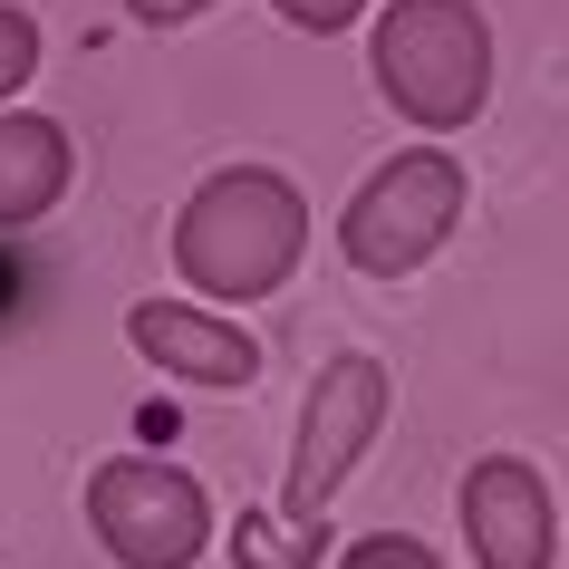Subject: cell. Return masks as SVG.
Here are the masks:
<instances>
[{
    "label": "cell",
    "instance_id": "1",
    "mask_svg": "<svg viewBox=\"0 0 569 569\" xmlns=\"http://www.w3.org/2000/svg\"><path fill=\"white\" fill-rule=\"evenodd\" d=\"M387 406H396V377L377 358H329L309 377V406H300V445H290V482H280V511L270 531L241 521L232 540V569H319V540H329V502L338 482L367 463V445L387 435Z\"/></svg>",
    "mask_w": 569,
    "mask_h": 569
},
{
    "label": "cell",
    "instance_id": "2",
    "mask_svg": "<svg viewBox=\"0 0 569 569\" xmlns=\"http://www.w3.org/2000/svg\"><path fill=\"white\" fill-rule=\"evenodd\" d=\"M300 251H309V193L280 164H222L174 212V270L212 309H251L290 290Z\"/></svg>",
    "mask_w": 569,
    "mask_h": 569
},
{
    "label": "cell",
    "instance_id": "3",
    "mask_svg": "<svg viewBox=\"0 0 569 569\" xmlns=\"http://www.w3.org/2000/svg\"><path fill=\"white\" fill-rule=\"evenodd\" d=\"M367 78L416 136H463L492 97V20L482 0H387L367 30Z\"/></svg>",
    "mask_w": 569,
    "mask_h": 569
},
{
    "label": "cell",
    "instance_id": "4",
    "mask_svg": "<svg viewBox=\"0 0 569 569\" xmlns=\"http://www.w3.org/2000/svg\"><path fill=\"white\" fill-rule=\"evenodd\" d=\"M463 203H473V174H463L445 146H406L348 193L338 251H348V270H367V280H406V270H425L453 241Z\"/></svg>",
    "mask_w": 569,
    "mask_h": 569
},
{
    "label": "cell",
    "instance_id": "5",
    "mask_svg": "<svg viewBox=\"0 0 569 569\" xmlns=\"http://www.w3.org/2000/svg\"><path fill=\"white\" fill-rule=\"evenodd\" d=\"M88 531L117 569H193L212 550V492L164 453H107L88 473Z\"/></svg>",
    "mask_w": 569,
    "mask_h": 569
},
{
    "label": "cell",
    "instance_id": "6",
    "mask_svg": "<svg viewBox=\"0 0 569 569\" xmlns=\"http://www.w3.org/2000/svg\"><path fill=\"white\" fill-rule=\"evenodd\" d=\"M463 540H473V569H550L560 560V502H550L540 463L482 453L463 473Z\"/></svg>",
    "mask_w": 569,
    "mask_h": 569
},
{
    "label": "cell",
    "instance_id": "7",
    "mask_svg": "<svg viewBox=\"0 0 569 569\" xmlns=\"http://www.w3.org/2000/svg\"><path fill=\"white\" fill-rule=\"evenodd\" d=\"M126 338H136L146 367H164L174 387H203V396H232V387L261 377V338L241 319H222V309H203V300H136L126 309Z\"/></svg>",
    "mask_w": 569,
    "mask_h": 569
},
{
    "label": "cell",
    "instance_id": "8",
    "mask_svg": "<svg viewBox=\"0 0 569 569\" xmlns=\"http://www.w3.org/2000/svg\"><path fill=\"white\" fill-rule=\"evenodd\" d=\"M78 174V146H68L59 117H39V107H0V232H30L49 222Z\"/></svg>",
    "mask_w": 569,
    "mask_h": 569
},
{
    "label": "cell",
    "instance_id": "9",
    "mask_svg": "<svg viewBox=\"0 0 569 569\" xmlns=\"http://www.w3.org/2000/svg\"><path fill=\"white\" fill-rule=\"evenodd\" d=\"M30 78H39V20L20 0H0V107L30 88Z\"/></svg>",
    "mask_w": 569,
    "mask_h": 569
},
{
    "label": "cell",
    "instance_id": "10",
    "mask_svg": "<svg viewBox=\"0 0 569 569\" xmlns=\"http://www.w3.org/2000/svg\"><path fill=\"white\" fill-rule=\"evenodd\" d=\"M338 569H445V560H435V550H425L416 531H367Z\"/></svg>",
    "mask_w": 569,
    "mask_h": 569
},
{
    "label": "cell",
    "instance_id": "11",
    "mask_svg": "<svg viewBox=\"0 0 569 569\" xmlns=\"http://www.w3.org/2000/svg\"><path fill=\"white\" fill-rule=\"evenodd\" d=\"M290 30H319V39H338V30H358L367 20V0H270Z\"/></svg>",
    "mask_w": 569,
    "mask_h": 569
},
{
    "label": "cell",
    "instance_id": "12",
    "mask_svg": "<svg viewBox=\"0 0 569 569\" xmlns=\"http://www.w3.org/2000/svg\"><path fill=\"white\" fill-rule=\"evenodd\" d=\"M126 10H136L146 30H183V20H203L212 0H126Z\"/></svg>",
    "mask_w": 569,
    "mask_h": 569
}]
</instances>
